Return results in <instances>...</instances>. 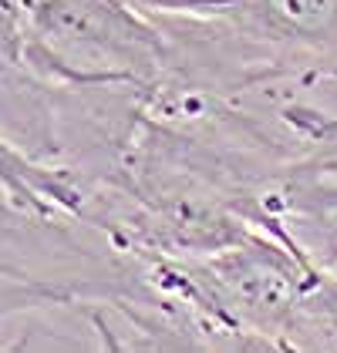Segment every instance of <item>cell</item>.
Returning a JSON list of instances; mask_svg holds the SVG:
<instances>
[{"mask_svg":"<svg viewBox=\"0 0 337 353\" xmlns=\"http://www.w3.org/2000/svg\"><path fill=\"white\" fill-rule=\"evenodd\" d=\"M10 51L61 88H155L168 44L128 0H24L3 17Z\"/></svg>","mask_w":337,"mask_h":353,"instance_id":"6da1fadb","label":"cell"},{"mask_svg":"<svg viewBox=\"0 0 337 353\" xmlns=\"http://www.w3.org/2000/svg\"><path fill=\"white\" fill-rule=\"evenodd\" d=\"M64 219L71 216L28 209L0 189V320L81 299H125L118 259L84 243Z\"/></svg>","mask_w":337,"mask_h":353,"instance_id":"7a4b0ae2","label":"cell"},{"mask_svg":"<svg viewBox=\"0 0 337 353\" xmlns=\"http://www.w3.org/2000/svg\"><path fill=\"white\" fill-rule=\"evenodd\" d=\"M233 17L267 41L337 51V0H236Z\"/></svg>","mask_w":337,"mask_h":353,"instance_id":"3957f363","label":"cell"},{"mask_svg":"<svg viewBox=\"0 0 337 353\" xmlns=\"http://www.w3.org/2000/svg\"><path fill=\"white\" fill-rule=\"evenodd\" d=\"M0 189L7 195H14L28 209H37V212H68V216H78V219H81L84 199H88L84 185L75 175L24 155L17 145H10L3 135H0Z\"/></svg>","mask_w":337,"mask_h":353,"instance_id":"277c9868","label":"cell"},{"mask_svg":"<svg viewBox=\"0 0 337 353\" xmlns=\"http://www.w3.org/2000/svg\"><path fill=\"white\" fill-rule=\"evenodd\" d=\"M145 14H233L236 0H128Z\"/></svg>","mask_w":337,"mask_h":353,"instance_id":"5b68a950","label":"cell"},{"mask_svg":"<svg viewBox=\"0 0 337 353\" xmlns=\"http://www.w3.org/2000/svg\"><path fill=\"white\" fill-rule=\"evenodd\" d=\"M21 3H24V0H0V17H3V14H14Z\"/></svg>","mask_w":337,"mask_h":353,"instance_id":"8992f818","label":"cell"}]
</instances>
